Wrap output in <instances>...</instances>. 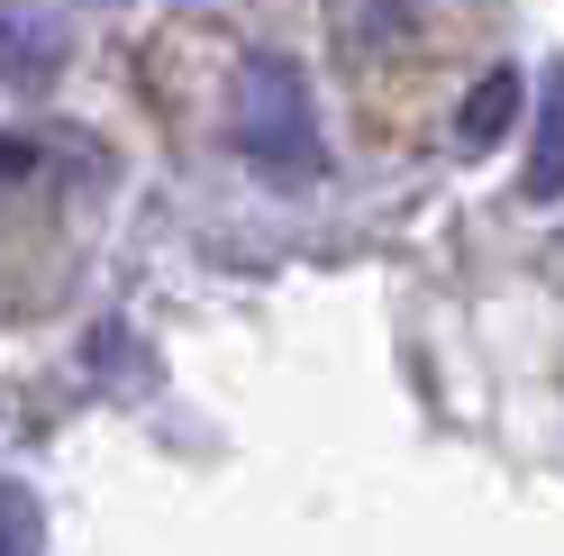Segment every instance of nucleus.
<instances>
[{
    "mask_svg": "<svg viewBox=\"0 0 564 556\" xmlns=\"http://www.w3.org/2000/svg\"><path fill=\"white\" fill-rule=\"evenodd\" d=\"M228 119H237V156L256 164L264 183H282V192L319 183V164H328L319 156V110H310V83H301L292 55H246Z\"/></svg>",
    "mask_w": 564,
    "mask_h": 556,
    "instance_id": "f257e3e1",
    "label": "nucleus"
},
{
    "mask_svg": "<svg viewBox=\"0 0 564 556\" xmlns=\"http://www.w3.org/2000/svg\"><path fill=\"white\" fill-rule=\"evenodd\" d=\"M528 201H564V64H546L538 110H528V164H519Z\"/></svg>",
    "mask_w": 564,
    "mask_h": 556,
    "instance_id": "f03ea898",
    "label": "nucleus"
},
{
    "mask_svg": "<svg viewBox=\"0 0 564 556\" xmlns=\"http://www.w3.org/2000/svg\"><path fill=\"white\" fill-rule=\"evenodd\" d=\"M510 119H519V74H510V64H491V74L465 92V110H455V137L482 156V147H501V137H510Z\"/></svg>",
    "mask_w": 564,
    "mask_h": 556,
    "instance_id": "7ed1b4c3",
    "label": "nucleus"
},
{
    "mask_svg": "<svg viewBox=\"0 0 564 556\" xmlns=\"http://www.w3.org/2000/svg\"><path fill=\"white\" fill-rule=\"evenodd\" d=\"M55 64H64V38L37 19H0V74L10 83H55Z\"/></svg>",
    "mask_w": 564,
    "mask_h": 556,
    "instance_id": "20e7f679",
    "label": "nucleus"
},
{
    "mask_svg": "<svg viewBox=\"0 0 564 556\" xmlns=\"http://www.w3.org/2000/svg\"><path fill=\"white\" fill-rule=\"evenodd\" d=\"M37 547H46V511H37V493L0 474V556H37Z\"/></svg>",
    "mask_w": 564,
    "mask_h": 556,
    "instance_id": "39448f33",
    "label": "nucleus"
}]
</instances>
